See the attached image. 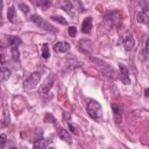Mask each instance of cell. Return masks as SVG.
<instances>
[{
    "mask_svg": "<svg viewBox=\"0 0 149 149\" xmlns=\"http://www.w3.org/2000/svg\"><path fill=\"white\" fill-rule=\"evenodd\" d=\"M87 113H88V115H90L92 119H94V120L100 119L101 115H102L101 105H100L99 102L94 101V100L90 101V102L87 104Z\"/></svg>",
    "mask_w": 149,
    "mask_h": 149,
    "instance_id": "cell-1",
    "label": "cell"
},
{
    "mask_svg": "<svg viewBox=\"0 0 149 149\" xmlns=\"http://www.w3.org/2000/svg\"><path fill=\"white\" fill-rule=\"evenodd\" d=\"M31 21L34 22V23H36L40 28H42V29H44V30H47V31H50V33H56V29H55V27L51 24V23H49L48 21H45L44 19H42L40 15H37V14H34V15H31Z\"/></svg>",
    "mask_w": 149,
    "mask_h": 149,
    "instance_id": "cell-2",
    "label": "cell"
},
{
    "mask_svg": "<svg viewBox=\"0 0 149 149\" xmlns=\"http://www.w3.org/2000/svg\"><path fill=\"white\" fill-rule=\"evenodd\" d=\"M41 80V73L40 72H33L24 81H23V88L24 90H33L37 86V84Z\"/></svg>",
    "mask_w": 149,
    "mask_h": 149,
    "instance_id": "cell-3",
    "label": "cell"
},
{
    "mask_svg": "<svg viewBox=\"0 0 149 149\" xmlns=\"http://www.w3.org/2000/svg\"><path fill=\"white\" fill-rule=\"evenodd\" d=\"M52 84H54V76H52V73H51V74L44 80V83L40 86V88H38L40 93H42V94L49 93V91H50L51 87H52Z\"/></svg>",
    "mask_w": 149,
    "mask_h": 149,
    "instance_id": "cell-4",
    "label": "cell"
},
{
    "mask_svg": "<svg viewBox=\"0 0 149 149\" xmlns=\"http://www.w3.org/2000/svg\"><path fill=\"white\" fill-rule=\"evenodd\" d=\"M92 61H94L95 63H98L99 64V66L101 68V70H102V72H105L107 76H109V77H112V78H114V71H113V69L108 65V64H106L104 61H100V59H98V58H92Z\"/></svg>",
    "mask_w": 149,
    "mask_h": 149,
    "instance_id": "cell-5",
    "label": "cell"
},
{
    "mask_svg": "<svg viewBox=\"0 0 149 149\" xmlns=\"http://www.w3.org/2000/svg\"><path fill=\"white\" fill-rule=\"evenodd\" d=\"M56 129H57V134H58V136L61 137V140L65 141L66 143H71V142H72L71 135L69 134V132H68L66 129H64L63 127H61V126H58V125H56Z\"/></svg>",
    "mask_w": 149,
    "mask_h": 149,
    "instance_id": "cell-6",
    "label": "cell"
},
{
    "mask_svg": "<svg viewBox=\"0 0 149 149\" xmlns=\"http://www.w3.org/2000/svg\"><path fill=\"white\" fill-rule=\"evenodd\" d=\"M54 50H55V52H57V54L66 52V51L70 50V44H69L68 42H64V41L57 42V43H55V45H54Z\"/></svg>",
    "mask_w": 149,
    "mask_h": 149,
    "instance_id": "cell-7",
    "label": "cell"
},
{
    "mask_svg": "<svg viewBox=\"0 0 149 149\" xmlns=\"http://www.w3.org/2000/svg\"><path fill=\"white\" fill-rule=\"evenodd\" d=\"M120 79L121 81L125 84V85H128L130 84V79H129V72H128V69L123 65V64H120Z\"/></svg>",
    "mask_w": 149,
    "mask_h": 149,
    "instance_id": "cell-8",
    "label": "cell"
},
{
    "mask_svg": "<svg viewBox=\"0 0 149 149\" xmlns=\"http://www.w3.org/2000/svg\"><path fill=\"white\" fill-rule=\"evenodd\" d=\"M123 47H125V49L127 51H130V50L134 49V47H135V40H134V37L132 35H127V36L123 37Z\"/></svg>",
    "mask_w": 149,
    "mask_h": 149,
    "instance_id": "cell-9",
    "label": "cell"
},
{
    "mask_svg": "<svg viewBox=\"0 0 149 149\" xmlns=\"http://www.w3.org/2000/svg\"><path fill=\"white\" fill-rule=\"evenodd\" d=\"M112 111H113V115H114V121H115V123H116V125H119V123L122 121V113H121V108H120L118 105L113 104V105H112Z\"/></svg>",
    "mask_w": 149,
    "mask_h": 149,
    "instance_id": "cell-10",
    "label": "cell"
},
{
    "mask_svg": "<svg viewBox=\"0 0 149 149\" xmlns=\"http://www.w3.org/2000/svg\"><path fill=\"white\" fill-rule=\"evenodd\" d=\"M91 29H92V17L91 16H87L83 23H81V31L85 33V34H90L91 33Z\"/></svg>",
    "mask_w": 149,
    "mask_h": 149,
    "instance_id": "cell-11",
    "label": "cell"
},
{
    "mask_svg": "<svg viewBox=\"0 0 149 149\" xmlns=\"http://www.w3.org/2000/svg\"><path fill=\"white\" fill-rule=\"evenodd\" d=\"M51 141L50 140H47V139H40V140H36L34 143H33V149H44L49 146Z\"/></svg>",
    "mask_w": 149,
    "mask_h": 149,
    "instance_id": "cell-12",
    "label": "cell"
},
{
    "mask_svg": "<svg viewBox=\"0 0 149 149\" xmlns=\"http://www.w3.org/2000/svg\"><path fill=\"white\" fill-rule=\"evenodd\" d=\"M137 22H139V23H143V24L149 26V15H148L144 10L140 12V13L137 14Z\"/></svg>",
    "mask_w": 149,
    "mask_h": 149,
    "instance_id": "cell-13",
    "label": "cell"
},
{
    "mask_svg": "<svg viewBox=\"0 0 149 149\" xmlns=\"http://www.w3.org/2000/svg\"><path fill=\"white\" fill-rule=\"evenodd\" d=\"M9 120H10V118H9V113H8L7 108L5 107V108H3V112H2V122H1V127L5 128V127L9 123Z\"/></svg>",
    "mask_w": 149,
    "mask_h": 149,
    "instance_id": "cell-14",
    "label": "cell"
},
{
    "mask_svg": "<svg viewBox=\"0 0 149 149\" xmlns=\"http://www.w3.org/2000/svg\"><path fill=\"white\" fill-rule=\"evenodd\" d=\"M8 41H9V44L12 48H17L21 44V38L17 36H9Z\"/></svg>",
    "mask_w": 149,
    "mask_h": 149,
    "instance_id": "cell-15",
    "label": "cell"
},
{
    "mask_svg": "<svg viewBox=\"0 0 149 149\" xmlns=\"http://www.w3.org/2000/svg\"><path fill=\"white\" fill-rule=\"evenodd\" d=\"M9 76H10L9 69H7L5 65H2V66H1V80H2V81L7 80V79L9 78Z\"/></svg>",
    "mask_w": 149,
    "mask_h": 149,
    "instance_id": "cell-16",
    "label": "cell"
},
{
    "mask_svg": "<svg viewBox=\"0 0 149 149\" xmlns=\"http://www.w3.org/2000/svg\"><path fill=\"white\" fill-rule=\"evenodd\" d=\"M42 57L44 59H48L50 57V50H49L48 44H43L42 45Z\"/></svg>",
    "mask_w": 149,
    "mask_h": 149,
    "instance_id": "cell-17",
    "label": "cell"
},
{
    "mask_svg": "<svg viewBox=\"0 0 149 149\" xmlns=\"http://www.w3.org/2000/svg\"><path fill=\"white\" fill-rule=\"evenodd\" d=\"M7 17H8V20H9L10 22L14 21V19H15V8H14L13 6L9 7V9H8V12H7Z\"/></svg>",
    "mask_w": 149,
    "mask_h": 149,
    "instance_id": "cell-18",
    "label": "cell"
},
{
    "mask_svg": "<svg viewBox=\"0 0 149 149\" xmlns=\"http://www.w3.org/2000/svg\"><path fill=\"white\" fill-rule=\"evenodd\" d=\"M62 7H63V9H64V10H66L69 14H72L71 9H73V6H72V3H71L70 1H65V2H63Z\"/></svg>",
    "mask_w": 149,
    "mask_h": 149,
    "instance_id": "cell-19",
    "label": "cell"
},
{
    "mask_svg": "<svg viewBox=\"0 0 149 149\" xmlns=\"http://www.w3.org/2000/svg\"><path fill=\"white\" fill-rule=\"evenodd\" d=\"M68 127H69V129L71 130L72 134H74V135H79V128H78L76 125H73L72 122H69V123H68Z\"/></svg>",
    "mask_w": 149,
    "mask_h": 149,
    "instance_id": "cell-20",
    "label": "cell"
},
{
    "mask_svg": "<svg viewBox=\"0 0 149 149\" xmlns=\"http://www.w3.org/2000/svg\"><path fill=\"white\" fill-rule=\"evenodd\" d=\"M19 8H20L24 14H28V13H29V10H30L29 6H28V5H26V3H23V2H20V3H19Z\"/></svg>",
    "mask_w": 149,
    "mask_h": 149,
    "instance_id": "cell-21",
    "label": "cell"
},
{
    "mask_svg": "<svg viewBox=\"0 0 149 149\" xmlns=\"http://www.w3.org/2000/svg\"><path fill=\"white\" fill-rule=\"evenodd\" d=\"M51 19L55 20V21H57V22H59V23H62V24H66V23H68V21H66L63 16H59V15H57V16H51Z\"/></svg>",
    "mask_w": 149,
    "mask_h": 149,
    "instance_id": "cell-22",
    "label": "cell"
},
{
    "mask_svg": "<svg viewBox=\"0 0 149 149\" xmlns=\"http://www.w3.org/2000/svg\"><path fill=\"white\" fill-rule=\"evenodd\" d=\"M68 34H69L71 37H74V35L77 34V28H76V27H73V26L69 27V28H68Z\"/></svg>",
    "mask_w": 149,
    "mask_h": 149,
    "instance_id": "cell-23",
    "label": "cell"
},
{
    "mask_svg": "<svg viewBox=\"0 0 149 149\" xmlns=\"http://www.w3.org/2000/svg\"><path fill=\"white\" fill-rule=\"evenodd\" d=\"M12 54H13V58L15 61H17L19 59V50H17V48H12Z\"/></svg>",
    "mask_w": 149,
    "mask_h": 149,
    "instance_id": "cell-24",
    "label": "cell"
},
{
    "mask_svg": "<svg viewBox=\"0 0 149 149\" xmlns=\"http://www.w3.org/2000/svg\"><path fill=\"white\" fill-rule=\"evenodd\" d=\"M38 5L42 6L43 8H47V7H50V6H51V1H45V0H43V1L38 2Z\"/></svg>",
    "mask_w": 149,
    "mask_h": 149,
    "instance_id": "cell-25",
    "label": "cell"
},
{
    "mask_svg": "<svg viewBox=\"0 0 149 149\" xmlns=\"http://www.w3.org/2000/svg\"><path fill=\"white\" fill-rule=\"evenodd\" d=\"M0 142H1V148H3L5 142H6V135L5 134H1L0 135Z\"/></svg>",
    "mask_w": 149,
    "mask_h": 149,
    "instance_id": "cell-26",
    "label": "cell"
},
{
    "mask_svg": "<svg viewBox=\"0 0 149 149\" xmlns=\"http://www.w3.org/2000/svg\"><path fill=\"white\" fill-rule=\"evenodd\" d=\"M146 52H147V55L149 56V38L147 40V43H146Z\"/></svg>",
    "mask_w": 149,
    "mask_h": 149,
    "instance_id": "cell-27",
    "label": "cell"
},
{
    "mask_svg": "<svg viewBox=\"0 0 149 149\" xmlns=\"http://www.w3.org/2000/svg\"><path fill=\"white\" fill-rule=\"evenodd\" d=\"M144 92H146V95H147V97H149V88H147Z\"/></svg>",
    "mask_w": 149,
    "mask_h": 149,
    "instance_id": "cell-28",
    "label": "cell"
},
{
    "mask_svg": "<svg viewBox=\"0 0 149 149\" xmlns=\"http://www.w3.org/2000/svg\"><path fill=\"white\" fill-rule=\"evenodd\" d=\"M12 149H17V148H12Z\"/></svg>",
    "mask_w": 149,
    "mask_h": 149,
    "instance_id": "cell-29",
    "label": "cell"
},
{
    "mask_svg": "<svg viewBox=\"0 0 149 149\" xmlns=\"http://www.w3.org/2000/svg\"><path fill=\"white\" fill-rule=\"evenodd\" d=\"M49 149H55V148H49Z\"/></svg>",
    "mask_w": 149,
    "mask_h": 149,
    "instance_id": "cell-30",
    "label": "cell"
}]
</instances>
